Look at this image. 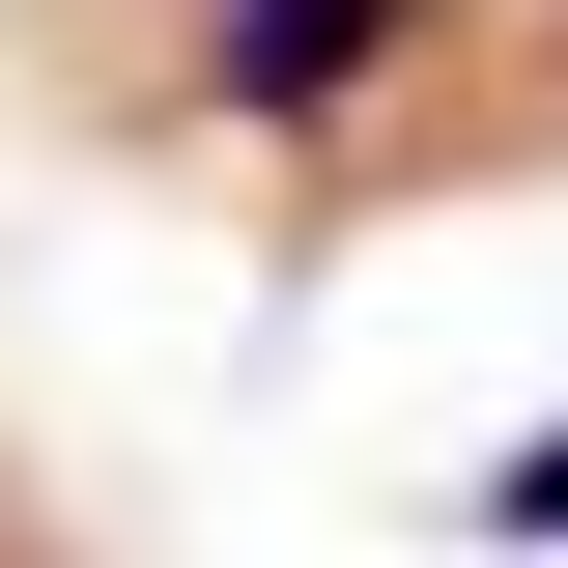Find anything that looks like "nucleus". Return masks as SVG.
<instances>
[{
	"label": "nucleus",
	"instance_id": "nucleus-2",
	"mask_svg": "<svg viewBox=\"0 0 568 568\" xmlns=\"http://www.w3.org/2000/svg\"><path fill=\"white\" fill-rule=\"evenodd\" d=\"M484 540H568V426H540V455H484Z\"/></svg>",
	"mask_w": 568,
	"mask_h": 568
},
{
	"label": "nucleus",
	"instance_id": "nucleus-1",
	"mask_svg": "<svg viewBox=\"0 0 568 568\" xmlns=\"http://www.w3.org/2000/svg\"><path fill=\"white\" fill-rule=\"evenodd\" d=\"M398 58H455V0H200V114H227V142L398 114Z\"/></svg>",
	"mask_w": 568,
	"mask_h": 568
}]
</instances>
